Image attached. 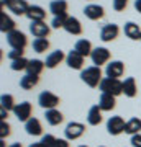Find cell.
Listing matches in <instances>:
<instances>
[{"label":"cell","mask_w":141,"mask_h":147,"mask_svg":"<svg viewBox=\"0 0 141 147\" xmlns=\"http://www.w3.org/2000/svg\"><path fill=\"white\" fill-rule=\"evenodd\" d=\"M87 123L90 126H99L102 123V110H100L99 105H94L89 110V115H87Z\"/></svg>","instance_id":"7402d4cb"},{"label":"cell","mask_w":141,"mask_h":147,"mask_svg":"<svg viewBox=\"0 0 141 147\" xmlns=\"http://www.w3.org/2000/svg\"><path fill=\"white\" fill-rule=\"evenodd\" d=\"M56 147H69L67 139H58V142H56Z\"/></svg>","instance_id":"f35d334b"},{"label":"cell","mask_w":141,"mask_h":147,"mask_svg":"<svg viewBox=\"0 0 141 147\" xmlns=\"http://www.w3.org/2000/svg\"><path fill=\"white\" fill-rule=\"evenodd\" d=\"M99 88L102 93H108L113 95V96H118V95L123 93V82L120 79H110V77H104L102 82H100Z\"/></svg>","instance_id":"7a4b0ae2"},{"label":"cell","mask_w":141,"mask_h":147,"mask_svg":"<svg viewBox=\"0 0 141 147\" xmlns=\"http://www.w3.org/2000/svg\"><path fill=\"white\" fill-rule=\"evenodd\" d=\"M135 8L141 13V0H135Z\"/></svg>","instance_id":"ab89813d"},{"label":"cell","mask_w":141,"mask_h":147,"mask_svg":"<svg viewBox=\"0 0 141 147\" xmlns=\"http://www.w3.org/2000/svg\"><path fill=\"white\" fill-rule=\"evenodd\" d=\"M25 129L26 134H30V136H41L43 134V126L38 118H30L25 123Z\"/></svg>","instance_id":"4fadbf2b"},{"label":"cell","mask_w":141,"mask_h":147,"mask_svg":"<svg viewBox=\"0 0 141 147\" xmlns=\"http://www.w3.org/2000/svg\"><path fill=\"white\" fill-rule=\"evenodd\" d=\"M49 30L51 28L48 26L44 21H33L30 25V31L35 38H46L49 34Z\"/></svg>","instance_id":"8fae6325"},{"label":"cell","mask_w":141,"mask_h":147,"mask_svg":"<svg viewBox=\"0 0 141 147\" xmlns=\"http://www.w3.org/2000/svg\"><path fill=\"white\" fill-rule=\"evenodd\" d=\"M140 41H141V39H140Z\"/></svg>","instance_id":"bcb514c9"},{"label":"cell","mask_w":141,"mask_h":147,"mask_svg":"<svg viewBox=\"0 0 141 147\" xmlns=\"http://www.w3.org/2000/svg\"><path fill=\"white\" fill-rule=\"evenodd\" d=\"M84 132H85V126H84L82 123H77V121H72V123H69L66 129H64V136L67 141H76L79 137L82 136Z\"/></svg>","instance_id":"5b68a950"},{"label":"cell","mask_w":141,"mask_h":147,"mask_svg":"<svg viewBox=\"0 0 141 147\" xmlns=\"http://www.w3.org/2000/svg\"><path fill=\"white\" fill-rule=\"evenodd\" d=\"M126 123L121 116H112L108 121H107V131L112 136H118L121 132H125Z\"/></svg>","instance_id":"8992f818"},{"label":"cell","mask_w":141,"mask_h":147,"mask_svg":"<svg viewBox=\"0 0 141 147\" xmlns=\"http://www.w3.org/2000/svg\"><path fill=\"white\" fill-rule=\"evenodd\" d=\"M131 147H141V132L131 136Z\"/></svg>","instance_id":"74e56055"},{"label":"cell","mask_w":141,"mask_h":147,"mask_svg":"<svg viewBox=\"0 0 141 147\" xmlns=\"http://www.w3.org/2000/svg\"><path fill=\"white\" fill-rule=\"evenodd\" d=\"M74 51H77L80 56H84V57H87V56H90L92 54V42L89 41V39H79L77 42H76V46H74Z\"/></svg>","instance_id":"d4e9b609"},{"label":"cell","mask_w":141,"mask_h":147,"mask_svg":"<svg viewBox=\"0 0 141 147\" xmlns=\"http://www.w3.org/2000/svg\"><path fill=\"white\" fill-rule=\"evenodd\" d=\"M38 103H40V106L44 108V110H54V108L59 105V96L54 95L52 92L44 90V92H41L40 96H38Z\"/></svg>","instance_id":"3957f363"},{"label":"cell","mask_w":141,"mask_h":147,"mask_svg":"<svg viewBox=\"0 0 141 147\" xmlns=\"http://www.w3.org/2000/svg\"><path fill=\"white\" fill-rule=\"evenodd\" d=\"M79 147H87V146H79Z\"/></svg>","instance_id":"ee69618b"},{"label":"cell","mask_w":141,"mask_h":147,"mask_svg":"<svg viewBox=\"0 0 141 147\" xmlns=\"http://www.w3.org/2000/svg\"><path fill=\"white\" fill-rule=\"evenodd\" d=\"M44 118H46L48 121V124H51V126H58V124H61L64 119V116L63 113L59 110H46V113H44Z\"/></svg>","instance_id":"603a6c76"},{"label":"cell","mask_w":141,"mask_h":147,"mask_svg":"<svg viewBox=\"0 0 141 147\" xmlns=\"http://www.w3.org/2000/svg\"><path fill=\"white\" fill-rule=\"evenodd\" d=\"M123 31H125L126 38H130V39H133V41L141 39V30H140V26H138L136 23H133V21H128V23H126L125 28H123Z\"/></svg>","instance_id":"484cf974"},{"label":"cell","mask_w":141,"mask_h":147,"mask_svg":"<svg viewBox=\"0 0 141 147\" xmlns=\"http://www.w3.org/2000/svg\"><path fill=\"white\" fill-rule=\"evenodd\" d=\"M80 79L89 85V87L95 88V87H99L100 85V82H102L104 77H102V70H100V67H97V65H90V67L82 69V72H80Z\"/></svg>","instance_id":"6da1fadb"},{"label":"cell","mask_w":141,"mask_h":147,"mask_svg":"<svg viewBox=\"0 0 141 147\" xmlns=\"http://www.w3.org/2000/svg\"><path fill=\"white\" fill-rule=\"evenodd\" d=\"M8 147H21V144H18V142H15V144H12V146H8Z\"/></svg>","instance_id":"7bdbcfd3"},{"label":"cell","mask_w":141,"mask_h":147,"mask_svg":"<svg viewBox=\"0 0 141 147\" xmlns=\"http://www.w3.org/2000/svg\"><path fill=\"white\" fill-rule=\"evenodd\" d=\"M100 147H105V146H100Z\"/></svg>","instance_id":"f6af8a7d"},{"label":"cell","mask_w":141,"mask_h":147,"mask_svg":"<svg viewBox=\"0 0 141 147\" xmlns=\"http://www.w3.org/2000/svg\"><path fill=\"white\" fill-rule=\"evenodd\" d=\"M84 15L87 16L89 20H100V18H104L105 11L104 8L100 5H94V3H90L84 8Z\"/></svg>","instance_id":"5bb4252c"},{"label":"cell","mask_w":141,"mask_h":147,"mask_svg":"<svg viewBox=\"0 0 141 147\" xmlns=\"http://www.w3.org/2000/svg\"><path fill=\"white\" fill-rule=\"evenodd\" d=\"M118 33H120L118 25H115V23L104 25L102 30H100V39H102L104 42H110V41H113V39L118 36Z\"/></svg>","instance_id":"9c48e42d"},{"label":"cell","mask_w":141,"mask_h":147,"mask_svg":"<svg viewBox=\"0 0 141 147\" xmlns=\"http://www.w3.org/2000/svg\"><path fill=\"white\" fill-rule=\"evenodd\" d=\"M28 64H30V61H26L25 57H21V59H16V61H12L10 67H12V70H16V72H20V70H26Z\"/></svg>","instance_id":"1f68e13d"},{"label":"cell","mask_w":141,"mask_h":147,"mask_svg":"<svg viewBox=\"0 0 141 147\" xmlns=\"http://www.w3.org/2000/svg\"><path fill=\"white\" fill-rule=\"evenodd\" d=\"M84 56H80V54L77 53V51H71V53L66 56V62H67V65L71 69H76V70H80V69L84 67Z\"/></svg>","instance_id":"7c38bea8"},{"label":"cell","mask_w":141,"mask_h":147,"mask_svg":"<svg viewBox=\"0 0 141 147\" xmlns=\"http://www.w3.org/2000/svg\"><path fill=\"white\" fill-rule=\"evenodd\" d=\"M105 74H107V77H110V79H120L121 75L125 74V65L120 61H112L110 64H107Z\"/></svg>","instance_id":"30bf717a"},{"label":"cell","mask_w":141,"mask_h":147,"mask_svg":"<svg viewBox=\"0 0 141 147\" xmlns=\"http://www.w3.org/2000/svg\"><path fill=\"white\" fill-rule=\"evenodd\" d=\"M46 64L40 61V59H31L30 64H28V67H26V74H31V75H40L43 72V69H44Z\"/></svg>","instance_id":"f1b7e54d"},{"label":"cell","mask_w":141,"mask_h":147,"mask_svg":"<svg viewBox=\"0 0 141 147\" xmlns=\"http://www.w3.org/2000/svg\"><path fill=\"white\" fill-rule=\"evenodd\" d=\"M48 47H49V41L46 38H35V41H33V51L35 53H46Z\"/></svg>","instance_id":"4dcf8cb0"},{"label":"cell","mask_w":141,"mask_h":147,"mask_svg":"<svg viewBox=\"0 0 141 147\" xmlns=\"http://www.w3.org/2000/svg\"><path fill=\"white\" fill-rule=\"evenodd\" d=\"M90 59L97 67H100V65H104L110 61V51L107 47H95L90 54Z\"/></svg>","instance_id":"ba28073f"},{"label":"cell","mask_w":141,"mask_h":147,"mask_svg":"<svg viewBox=\"0 0 141 147\" xmlns=\"http://www.w3.org/2000/svg\"><path fill=\"white\" fill-rule=\"evenodd\" d=\"M28 147H41V144L40 142H35V144H31V146H28Z\"/></svg>","instance_id":"b9f144b4"},{"label":"cell","mask_w":141,"mask_h":147,"mask_svg":"<svg viewBox=\"0 0 141 147\" xmlns=\"http://www.w3.org/2000/svg\"><path fill=\"white\" fill-rule=\"evenodd\" d=\"M31 113H33V106L30 101H21L13 110V115L18 118V121H25V123L31 118Z\"/></svg>","instance_id":"52a82bcc"},{"label":"cell","mask_w":141,"mask_h":147,"mask_svg":"<svg viewBox=\"0 0 141 147\" xmlns=\"http://www.w3.org/2000/svg\"><path fill=\"white\" fill-rule=\"evenodd\" d=\"M10 134V124L5 121H0V139H5Z\"/></svg>","instance_id":"e575fe53"},{"label":"cell","mask_w":141,"mask_h":147,"mask_svg":"<svg viewBox=\"0 0 141 147\" xmlns=\"http://www.w3.org/2000/svg\"><path fill=\"white\" fill-rule=\"evenodd\" d=\"M125 132H126V134H130V136L140 134V132H141V119H140V118H131V119L126 121Z\"/></svg>","instance_id":"83f0119b"},{"label":"cell","mask_w":141,"mask_h":147,"mask_svg":"<svg viewBox=\"0 0 141 147\" xmlns=\"http://www.w3.org/2000/svg\"><path fill=\"white\" fill-rule=\"evenodd\" d=\"M15 30V21L7 15L5 11H0V31L2 33H12Z\"/></svg>","instance_id":"44dd1931"},{"label":"cell","mask_w":141,"mask_h":147,"mask_svg":"<svg viewBox=\"0 0 141 147\" xmlns=\"http://www.w3.org/2000/svg\"><path fill=\"white\" fill-rule=\"evenodd\" d=\"M7 8H8L12 13H15V15H26L30 5L26 3V0H12Z\"/></svg>","instance_id":"9a60e30c"},{"label":"cell","mask_w":141,"mask_h":147,"mask_svg":"<svg viewBox=\"0 0 141 147\" xmlns=\"http://www.w3.org/2000/svg\"><path fill=\"white\" fill-rule=\"evenodd\" d=\"M7 42L12 46V49H20V51H23L26 46V36L25 33L18 31V30H13L12 33H8L7 34Z\"/></svg>","instance_id":"277c9868"},{"label":"cell","mask_w":141,"mask_h":147,"mask_svg":"<svg viewBox=\"0 0 141 147\" xmlns=\"http://www.w3.org/2000/svg\"><path fill=\"white\" fill-rule=\"evenodd\" d=\"M123 93H125V96H128V98L136 96V93H138V87H136L135 77H128V79L123 80Z\"/></svg>","instance_id":"cb8c5ba5"},{"label":"cell","mask_w":141,"mask_h":147,"mask_svg":"<svg viewBox=\"0 0 141 147\" xmlns=\"http://www.w3.org/2000/svg\"><path fill=\"white\" fill-rule=\"evenodd\" d=\"M115 96L113 95H108V93H102L99 98V106L102 111H112L115 108Z\"/></svg>","instance_id":"ffe728a7"},{"label":"cell","mask_w":141,"mask_h":147,"mask_svg":"<svg viewBox=\"0 0 141 147\" xmlns=\"http://www.w3.org/2000/svg\"><path fill=\"white\" fill-rule=\"evenodd\" d=\"M40 82V75H31V74H26L25 77L20 79V87L23 90H31L33 87H36Z\"/></svg>","instance_id":"4316f807"},{"label":"cell","mask_w":141,"mask_h":147,"mask_svg":"<svg viewBox=\"0 0 141 147\" xmlns=\"http://www.w3.org/2000/svg\"><path fill=\"white\" fill-rule=\"evenodd\" d=\"M67 18H69L67 15H59V16H54V20H52L51 26H52V28H56V30H59V28H64V25H66Z\"/></svg>","instance_id":"836d02e7"},{"label":"cell","mask_w":141,"mask_h":147,"mask_svg":"<svg viewBox=\"0 0 141 147\" xmlns=\"http://www.w3.org/2000/svg\"><path fill=\"white\" fill-rule=\"evenodd\" d=\"M66 59V56H64V53L61 51V49H58V51H52L49 56L46 57V61H44V64H46L48 69H54L58 64H61Z\"/></svg>","instance_id":"ac0fdd59"},{"label":"cell","mask_w":141,"mask_h":147,"mask_svg":"<svg viewBox=\"0 0 141 147\" xmlns=\"http://www.w3.org/2000/svg\"><path fill=\"white\" fill-rule=\"evenodd\" d=\"M56 142H58V139L52 134H46V136L41 137L40 144H41V147H56Z\"/></svg>","instance_id":"d6a6232c"},{"label":"cell","mask_w":141,"mask_h":147,"mask_svg":"<svg viewBox=\"0 0 141 147\" xmlns=\"http://www.w3.org/2000/svg\"><path fill=\"white\" fill-rule=\"evenodd\" d=\"M64 30H66L69 34L77 36V34L82 33V25H80V21H79L76 16H69L67 21H66V25H64Z\"/></svg>","instance_id":"e0dca14e"},{"label":"cell","mask_w":141,"mask_h":147,"mask_svg":"<svg viewBox=\"0 0 141 147\" xmlns=\"http://www.w3.org/2000/svg\"><path fill=\"white\" fill-rule=\"evenodd\" d=\"M10 2H12V0H0V3H2V7H8V3H10Z\"/></svg>","instance_id":"60d3db41"},{"label":"cell","mask_w":141,"mask_h":147,"mask_svg":"<svg viewBox=\"0 0 141 147\" xmlns=\"http://www.w3.org/2000/svg\"><path fill=\"white\" fill-rule=\"evenodd\" d=\"M49 10L54 16L67 15V2L66 0H52L49 3Z\"/></svg>","instance_id":"d6986e66"},{"label":"cell","mask_w":141,"mask_h":147,"mask_svg":"<svg viewBox=\"0 0 141 147\" xmlns=\"http://www.w3.org/2000/svg\"><path fill=\"white\" fill-rule=\"evenodd\" d=\"M23 53H25V51H20V49H12L10 53H8V59H10V61L21 59V57H23Z\"/></svg>","instance_id":"8d00e7d4"},{"label":"cell","mask_w":141,"mask_h":147,"mask_svg":"<svg viewBox=\"0 0 141 147\" xmlns=\"http://www.w3.org/2000/svg\"><path fill=\"white\" fill-rule=\"evenodd\" d=\"M0 103H2V110H7V111H13L15 110V98H13V95L10 93H3L0 96Z\"/></svg>","instance_id":"f546056e"},{"label":"cell","mask_w":141,"mask_h":147,"mask_svg":"<svg viewBox=\"0 0 141 147\" xmlns=\"http://www.w3.org/2000/svg\"><path fill=\"white\" fill-rule=\"evenodd\" d=\"M26 16L30 18V21H44L46 18V11L43 10L40 5H30L28 11H26Z\"/></svg>","instance_id":"2e32d148"},{"label":"cell","mask_w":141,"mask_h":147,"mask_svg":"<svg viewBox=\"0 0 141 147\" xmlns=\"http://www.w3.org/2000/svg\"><path fill=\"white\" fill-rule=\"evenodd\" d=\"M128 5V0H113V10L116 11H123Z\"/></svg>","instance_id":"d590c367"}]
</instances>
